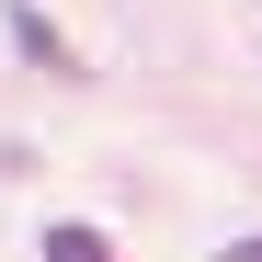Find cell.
Wrapping results in <instances>:
<instances>
[{
	"mask_svg": "<svg viewBox=\"0 0 262 262\" xmlns=\"http://www.w3.org/2000/svg\"><path fill=\"white\" fill-rule=\"evenodd\" d=\"M12 46H23V57H46V69H69V46H57V23L34 12V0H12Z\"/></svg>",
	"mask_w": 262,
	"mask_h": 262,
	"instance_id": "2",
	"label": "cell"
},
{
	"mask_svg": "<svg viewBox=\"0 0 262 262\" xmlns=\"http://www.w3.org/2000/svg\"><path fill=\"white\" fill-rule=\"evenodd\" d=\"M216 262H262V239H228V251H216Z\"/></svg>",
	"mask_w": 262,
	"mask_h": 262,
	"instance_id": "3",
	"label": "cell"
},
{
	"mask_svg": "<svg viewBox=\"0 0 262 262\" xmlns=\"http://www.w3.org/2000/svg\"><path fill=\"white\" fill-rule=\"evenodd\" d=\"M46 262H114V239L92 228V216H57V228H46Z\"/></svg>",
	"mask_w": 262,
	"mask_h": 262,
	"instance_id": "1",
	"label": "cell"
}]
</instances>
